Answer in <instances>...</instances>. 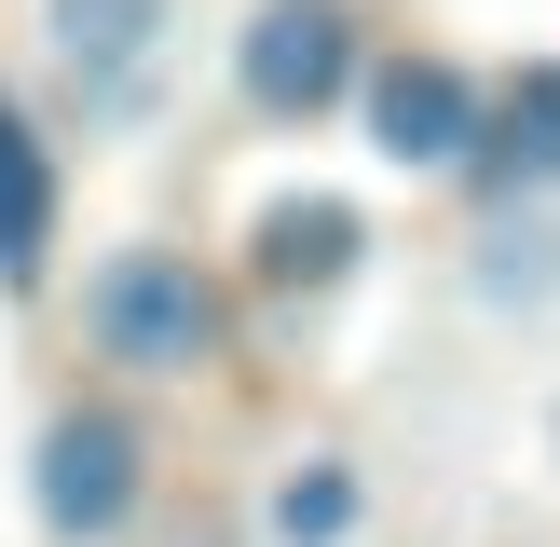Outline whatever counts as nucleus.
<instances>
[{
	"label": "nucleus",
	"instance_id": "6",
	"mask_svg": "<svg viewBox=\"0 0 560 547\" xmlns=\"http://www.w3.org/2000/svg\"><path fill=\"white\" fill-rule=\"evenodd\" d=\"M370 274V206L355 191H260L246 206V288L273 301H328Z\"/></svg>",
	"mask_w": 560,
	"mask_h": 547
},
{
	"label": "nucleus",
	"instance_id": "5",
	"mask_svg": "<svg viewBox=\"0 0 560 547\" xmlns=\"http://www.w3.org/2000/svg\"><path fill=\"white\" fill-rule=\"evenodd\" d=\"M355 109H370V151L410 164V178H452L479 151V82L452 55H370L355 69Z\"/></svg>",
	"mask_w": 560,
	"mask_h": 547
},
{
	"label": "nucleus",
	"instance_id": "10",
	"mask_svg": "<svg viewBox=\"0 0 560 547\" xmlns=\"http://www.w3.org/2000/svg\"><path fill=\"white\" fill-rule=\"evenodd\" d=\"M260 520H273V547H342L355 520H370V479H355L342 452H301L288 479L260 492Z\"/></svg>",
	"mask_w": 560,
	"mask_h": 547
},
{
	"label": "nucleus",
	"instance_id": "1",
	"mask_svg": "<svg viewBox=\"0 0 560 547\" xmlns=\"http://www.w3.org/2000/svg\"><path fill=\"white\" fill-rule=\"evenodd\" d=\"M82 356L109 383H164V370H206L219 356V274L191 246H109L82 274Z\"/></svg>",
	"mask_w": 560,
	"mask_h": 547
},
{
	"label": "nucleus",
	"instance_id": "9",
	"mask_svg": "<svg viewBox=\"0 0 560 547\" xmlns=\"http://www.w3.org/2000/svg\"><path fill=\"white\" fill-rule=\"evenodd\" d=\"M465 288H479L492 315H547V301H560V219L492 206V219H479V246H465Z\"/></svg>",
	"mask_w": 560,
	"mask_h": 547
},
{
	"label": "nucleus",
	"instance_id": "7",
	"mask_svg": "<svg viewBox=\"0 0 560 547\" xmlns=\"http://www.w3.org/2000/svg\"><path fill=\"white\" fill-rule=\"evenodd\" d=\"M452 178H479L492 206H520V191H560V55H520V69H506V96H479V151H465Z\"/></svg>",
	"mask_w": 560,
	"mask_h": 547
},
{
	"label": "nucleus",
	"instance_id": "2",
	"mask_svg": "<svg viewBox=\"0 0 560 547\" xmlns=\"http://www.w3.org/2000/svg\"><path fill=\"white\" fill-rule=\"evenodd\" d=\"M27 520L55 547H124L151 520V424L124 397H69L27 438Z\"/></svg>",
	"mask_w": 560,
	"mask_h": 547
},
{
	"label": "nucleus",
	"instance_id": "8",
	"mask_svg": "<svg viewBox=\"0 0 560 547\" xmlns=\"http://www.w3.org/2000/svg\"><path fill=\"white\" fill-rule=\"evenodd\" d=\"M42 274H55V137L0 82V288H42Z\"/></svg>",
	"mask_w": 560,
	"mask_h": 547
},
{
	"label": "nucleus",
	"instance_id": "3",
	"mask_svg": "<svg viewBox=\"0 0 560 547\" xmlns=\"http://www.w3.org/2000/svg\"><path fill=\"white\" fill-rule=\"evenodd\" d=\"M355 14L342 0H260V14L233 27V96L260 109V124H328V109H355Z\"/></svg>",
	"mask_w": 560,
	"mask_h": 547
},
{
	"label": "nucleus",
	"instance_id": "4",
	"mask_svg": "<svg viewBox=\"0 0 560 547\" xmlns=\"http://www.w3.org/2000/svg\"><path fill=\"white\" fill-rule=\"evenodd\" d=\"M164 27H178V0H42V55L82 82L96 124H151V96H164Z\"/></svg>",
	"mask_w": 560,
	"mask_h": 547
}]
</instances>
